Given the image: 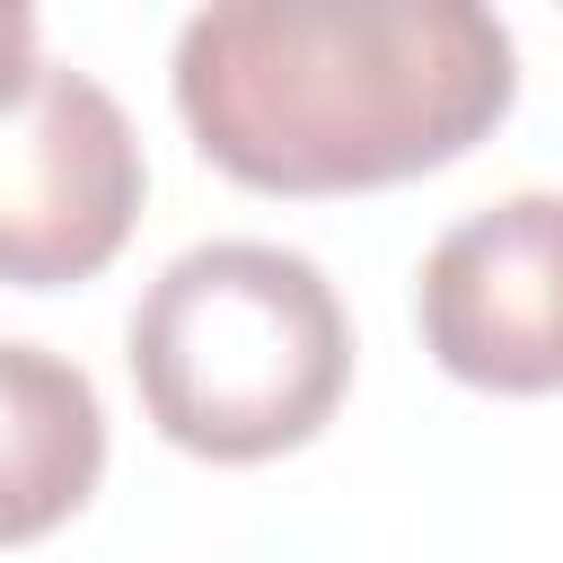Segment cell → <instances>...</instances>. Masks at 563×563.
<instances>
[{
	"mask_svg": "<svg viewBox=\"0 0 563 563\" xmlns=\"http://www.w3.org/2000/svg\"><path fill=\"white\" fill-rule=\"evenodd\" d=\"M194 150L255 194H369L493 141L519 44L475 0H211L167 62Z\"/></svg>",
	"mask_w": 563,
	"mask_h": 563,
	"instance_id": "cell-1",
	"label": "cell"
},
{
	"mask_svg": "<svg viewBox=\"0 0 563 563\" xmlns=\"http://www.w3.org/2000/svg\"><path fill=\"white\" fill-rule=\"evenodd\" d=\"M123 361L167 449L202 466H264L343 413L352 317L317 255L273 238H202L141 290Z\"/></svg>",
	"mask_w": 563,
	"mask_h": 563,
	"instance_id": "cell-2",
	"label": "cell"
},
{
	"mask_svg": "<svg viewBox=\"0 0 563 563\" xmlns=\"http://www.w3.org/2000/svg\"><path fill=\"white\" fill-rule=\"evenodd\" d=\"M150 194V158L106 79L44 62L35 88L0 114V282L70 290L97 282Z\"/></svg>",
	"mask_w": 563,
	"mask_h": 563,
	"instance_id": "cell-3",
	"label": "cell"
},
{
	"mask_svg": "<svg viewBox=\"0 0 563 563\" xmlns=\"http://www.w3.org/2000/svg\"><path fill=\"white\" fill-rule=\"evenodd\" d=\"M422 352L484 396H563V194L449 220L413 273Z\"/></svg>",
	"mask_w": 563,
	"mask_h": 563,
	"instance_id": "cell-4",
	"label": "cell"
},
{
	"mask_svg": "<svg viewBox=\"0 0 563 563\" xmlns=\"http://www.w3.org/2000/svg\"><path fill=\"white\" fill-rule=\"evenodd\" d=\"M106 475L97 378L44 343L0 334V545H35L88 510Z\"/></svg>",
	"mask_w": 563,
	"mask_h": 563,
	"instance_id": "cell-5",
	"label": "cell"
},
{
	"mask_svg": "<svg viewBox=\"0 0 563 563\" xmlns=\"http://www.w3.org/2000/svg\"><path fill=\"white\" fill-rule=\"evenodd\" d=\"M35 70H44V53H35V9H26V0H0V114L35 88Z\"/></svg>",
	"mask_w": 563,
	"mask_h": 563,
	"instance_id": "cell-6",
	"label": "cell"
}]
</instances>
